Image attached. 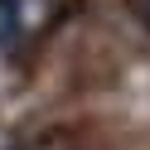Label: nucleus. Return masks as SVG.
<instances>
[{
	"label": "nucleus",
	"instance_id": "f257e3e1",
	"mask_svg": "<svg viewBox=\"0 0 150 150\" xmlns=\"http://www.w3.org/2000/svg\"><path fill=\"white\" fill-rule=\"evenodd\" d=\"M15 29H20V5L15 0H0V49L15 39Z\"/></svg>",
	"mask_w": 150,
	"mask_h": 150
}]
</instances>
